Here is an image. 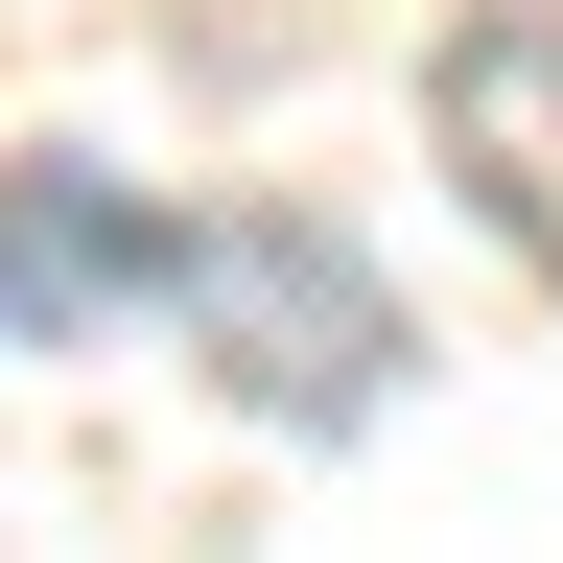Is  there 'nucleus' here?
<instances>
[{"label":"nucleus","instance_id":"nucleus-1","mask_svg":"<svg viewBox=\"0 0 563 563\" xmlns=\"http://www.w3.org/2000/svg\"><path fill=\"white\" fill-rule=\"evenodd\" d=\"M188 352H211V399L235 422H282V446H376V422L422 399V329H399V282L329 235V211H282V188H235V211H188V306H165Z\"/></svg>","mask_w":563,"mask_h":563},{"label":"nucleus","instance_id":"nucleus-2","mask_svg":"<svg viewBox=\"0 0 563 563\" xmlns=\"http://www.w3.org/2000/svg\"><path fill=\"white\" fill-rule=\"evenodd\" d=\"M188 306V211H141L118 165L24 141L0 165V352H95V329H165Z\"/></svg>","mask_w":563,"mask_h":563},{"label":"nucleus","instance_id":"nucleus-3","mask_svg":"<svg viewBox=\"0 0 563 563\" xmlns=\"http://www.w3.org/2000/svg\"><path fill=\"white\" fill-rule=\"evenodd\" d=\"M422 141H446V188L493 211V258L563 306V0H493V24L422 47Z\"/></svg>","mask_w":563,"mask_h":563}]
</instances>
